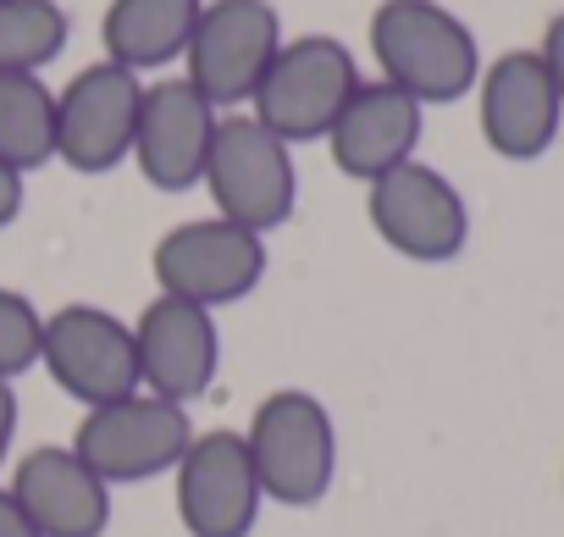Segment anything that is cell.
Wrapping results in <instances>:
<instances>
[{"label": "cell", "instance_id": "1", "mask_svg": "<svg viewBox=\"0 0 564 537\" xmlns=\"http://www.w3.org/2000/svg\"><path fill=\"white\" fill-rule=\"evenodd\" d=\"M371 56L382 84L404 89L421 106H454L481 78L476 34L443 0H382L371 12Z\"/></svg>", "mask_w": 564, "mask_h": 537}, {"label": "cell", "instance_id": "2", "mask_svg": "<svg viewBox=\"0 0 564 537\" xmlns=\"http://www.w3.org/2000/svg\"><path fill=\"white\" fill-rule=\"evenodd\" d=\"M243 449L254 460L265 504L311 509L338 482V427L311 388H271L249 410Z\"/></svg>", "mask_w": 564, "mask_h": 537}, {"label": "cell", "instance_id": "3", "mask_svg": "<svg viewBox=\"0 0 564 537\" xmlns=\"http://www.w3.org/2000/svg\"><path fill=\"white\" fill-rule=\"evenodd\" d=\"M360 84H366L360 62L344 40L300 34V40H282V51L271 56L249 100V117L271 128L282 144H322Z\"/></svg>", "mask_w": 564, "mask_h": 537}, {"label": "cell", "instance_id": "4", "mask_svg": "<svg viewBox=\"0 0 564 537\" xmlns=\"http://www.w3.org/2000/svg\"><path fill=\"white\" fill-rule=\"evenodd\" d=\"M199 189L210 194L216 216H227V222H238V227L265 238L271 227L289 222L294 205H300L294 144H282L249 111H227V117H216Z\"/></svg>", "mask_w": 564, "mask_h": 537}, {"label": "cell", "instance_id": "5", "mask_svg": "<svg viewBox=\"0 0 564 537\" xmlns=\"http://www.w3.org/2000/svg\"><path fill=\"white\" fill-rule=\"evenodd\" d=\"M150 272H155V294L188 300L199 311H221V305H238L260 289L265 238L210 211V216L177 222L155 238Z\"/></svg>", "mask_w": 564, "mask_h": 537}, {"label": "cell", "instance_id": "6", "mask_svg": "<svg viewBox=\"0 0 564 537\" xmlns=\"http://www.w3.org/2000/svg\"><path fill=\"white\" fill-rule=\"evenodd\" d=\"M188 438H194L188 405H172V399L139 388L128 399L84 410L78 427H73V454L106 487H133V482L172 476V465L183 460Z\"/></svg>", "mask_w": 564, "mask_h": 537}, {"label": "cell", "instance_id": "7", "mask_svg": "<svg viewBox=\"0 0 564 537\" xmlns=\"http://www.w3.org/2000/svg\"><path fill=\"white\" fill-rule=\"evenodd\" d=\"M40 366L51 372V383H56L67 399H78V410L128 399V394H139L133 322H122V316L106 311V305L67 300V305L45 311Z\"/></svg>", "mask_w": 564, "mask_h": 537}, {"label": "cell", "instance_id": "8", "mask_svg": "<svg viewBox=\"0 0 564 537\" xmlns=\"http://www.w3.org/2000/svg\"><path fill=\"white\" fill-rule=\"evenodd\" d=\"M276 51H282V18L271 0H205L194 40L183 51V78L216 111H238L254 100Z\"/></svg>", "mask_w": 564, "mask_h": 537}, {"label": "cell", "instance_id": "9", "mask_svg": "<svg viewBox=\"0 0 564 537\" xmlns=\"http://www.w3.org/2000/svg\"><path fill=\"white\" fill-rule=\"evenodd\" d=\"M366 216H371V233L415 266H448L470 244L465 194L426 161H404L382 172L377 183H366Z\"/></svg>", "mask_w": 564, "mask_h": 537}, {"label": "cell", "instance_id": "10", "mask_svg": "<svg viewBox=\"0 0 564 537\" xmlns=\"http://www.w3.org/2000/svg\"><path fill=\"white\" fill-rule=\"evenodd\" d=\"M139 100H144V78L106 56L73 73L67 89H56V161H67L84 178L117 172L133 150Z\"/></svg>", "mask_w": 564, "mask_h": 537}, {"label": "cell", "instance_id": "11", "mask_svg": "<svg viewBox=\"0 0 564 537\" xmlns=\"http://www.w3.org/2000/svg\"><path fill=\"white\" fill-rule=\"evenodd\" d=\"M172 498L188 537H249L260 526L265 493L243 449V432H194L183 460L172 465Z\"/></svg>", "mask_w": 564, "mask_h": 537}, {"label": "cell", "instance_id": "12", "mask_svg": "<svg viewBox=\"0 0 564 537\" xmlns=\"http://www.w3.org/2000/svg\"><path fill=\"white\" fill-rule=\"evenodd\" d=\"M216 106L177 73L161 84H144L139 100V128H133V167L150 189L161 194H188L205 178L210 133H216Z\"/></svg>", "mask_w": 564, "mask_h": 537}, {"label": "cell", "instance_id": "13", "mask_svg": "<svg viewBox=\"0 0 564 537\" xmlns=\"http://www.w3.org/2000/svg\"><path fill=\"white\" fill-rule=\"evenodd\" d=\"M133 350H139V388L144 394H161L172 405H194L221 372L216 311L155 294L133 316Z\"/></svg>", "mask_w": 564, "mask_h": 537}, {"label": "cell", "instance_id": "14", "mask_svg": "<svg viewBox=\"0 0 564 537\" xmlns=\"http://www.w3.org/2000/svg\"><path fill=\"white\" fill-rule=\"evenodd\" d=\"M476 111H481V139L503 161H536L553 150L564 100L542 67L536 51H503L492 67L476 78Z\"/></svg>", "mask_w": 564, "mask_h": 537}, {"label": "cell", "instance_id": "15", "mask_svg": "<svg viewBox=\"0 0 564 537\" xmlns=\"http://www.w3.org/2000/svg\"><path fill=\"white\" fill-rule=\"evenodd\" d=\"M7 487L40 526V537H106L111 526V487L73 454V443L29 449L12 465Z\"/></svg>", "mask_w": 564, "mask_h": 537}, {"label": "cell", "instance_id": "16", "mask_svg": "<svg viewBox=\"0 0 564 537\" xmlns=\"http://www.w3.org/2000/svg\"><path fill=\"white\" fill-rule=\"evenodd\" d=\"M421 128H426V106L377 78V84H360L349 95V106L338 111V122L322 144H327V155L344 178L377 183L382 172L415 161Z\"/></svg>", "mask_w": 564, "mask_h": 537}, {"label": "cell", "instance_id": "17", "mask_svg": "<svg viewBox=\"0 0 564 537\" xmlns=\"http://www.w3.org/2000/svg\"><path fill=\"white\" fill-rule=\"evenodd\" d=\"M199 7L205 0H111L106 18H100L106 62H117L139 78L172 67L194 40Z\"/></svg>", "mask_w": 564, "mask_h": 537}, {"label": "cell", "instance_id": "18", "mask_svg": "<svg viewBox=\"0 0 564 537\" xmlns=\"http://www.w3.org/2000/svg\"><path fill=\"white\" fill-rule=\"evenodd\" d=\"M56 161V89L40 73H0V167L40 172Z\"/></svg>", "mask_w": 564, "mask_h": 537}, {"label": "cell", "instance_id": "19", "mask_svg": "<svg viewBox=\"0 0 564 537\" xmlns=\"http://www.w3.org/2000/svg\"><path fill=\"white\" fill-rule=\"evenodd\" d=\"M73 40L62 0H0V73H45Z\"/></svg>", "mask_w": 564, "mask_h": 537}, {"label": "cell", "instance_id": "20", "mask_svg": "<svg viewBox=\"0 0 564 537\" xmlns=\"http://www.w3.org/2000/svg\"><path fill=\"white\" fill-rule=\"evenodd\" d=\"M40 333H45V311L23 289L0 283V383H18L23 372L40 366Z\"/></svg>", "mask_w": 564, "mask_h": 537}, {"label": "cell", "instance_id": "21", "mask_svg": "<svg viewBox=\"0 0 564 537\" xmlns=\"http://www.w3.org/2000/svg\"><path fill=\"white\" fill-rule=\"evenodd\" d=\"M536 56H542V67H547V78H553V89H558V100H564V12L542 29Z\"/></svg>", "mask_w": 564, "mask_h": 537}, {"label": "cell", "instance_id": "22", "mask_svg": "<svg viewBox=\"0 0 564 537\" xmlns=\"http://www.w3.org/2000/svg\"><path fill=\"white\" fill-rule=\"evenodd\" d=\"M23 200H29V189H23V172L0 167V233H7V227L23 216Z\"/></svg>", "mask_w": 564, "mask_h": 537}, {"label": "cell", "instance_id": "23", "mask_svg": "<svg viewBox=\"0 0 564 537\" xmlns=\"http://www.w3.org/2000/svg\"><path fill=\"white\" fill-rule=\"evenodd\" d=\"M0 537H40V526L23 515V504L12 498L7 482H0Z\"/></svg>", "mask_w": 564, "mask_h": 537}, {"label": "cell", "instance_id": "24", "mask_svg": "<svg viewBox=\"0 0 564 537\" xmlns=\"http://www.w3.org/2000/svg\"><path fill=\"white\" fill-rule=\"evenodd\" d=\"M18 394H12V383H0V465L12 460V438H18Z\"/></svg>", "mask_w": 564, "mask_h": 537}]
</instances>
